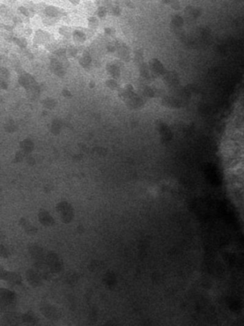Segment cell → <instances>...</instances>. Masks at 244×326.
<instances>
[{
	"label": "cell",
	"instance_id": "cell-1",
	"mask_svg": "<svg viewBox=\"0 0 244 326\" xmlns=\"http://www.w3.org/2000/svg\"><path fill=\"white\" fill-rule=\"evenodd\" d=\"M19 82L27 90L28 94H30V96L35 98L38 94L39 88L37 83L31 74L27 73L22 74L19 78Z\"/></svg>",
	"mask_w": 244,
	"mask_h": 326
},
{
	"label": "cell",
	"instance_id": "cell-2",
	"mask_svg": "<svg viewBox=\"0 0 244 326\" xmlns=\"http://www.w3.org/2000/svg\"><path fill=\"white\" fill-rule=\"evenodd\" d=\"M57 210L60 214L62 222L68 223L73 218V210L71 205L67 202H60L57 206Z\"/></svg>",
	"mask_w": 244,
	"mask_h": 326
},
{
	"label": "cell",
	"instance_id": "cell-3",
	"mask_svg": "<svg viewBox=\"0 0 244 326\" xmlns=\"http://www.w3.org/2000/svg\"><path fill=\"white\" fill-rule=\"evenodd\" d=\"M47 266L51 273H58L62 269V262L55 253L50 252L46 258Z\"/></svg>",
	"mask_w": 244,
	"mask_h": 326
},
{
	"label": "cell",
	"instance_id": "cell-4",
	"mask_svg": "<svg viewBox=\"0 0 244 326\" xmlns=\"http://www.w3.org/2000/svg\"><path fill=\"white\" fill-rule=\"evenodd\" d=\"M28 283L33 287L40 286L42 284V277L36 270H29L26 273Z\"/></svg>",
	"mask_w": 244,
	"mask_h": 326
},
{
	"label": "cell",
	"instance_id": "cell-5",
	"mask_svg": "<svg viewBox=\"0 0 244 326\" xmlns=\"http://www.w3.org/2000/svg\"><path fill=\"white\" fill-rule=\"evenodd\" d=\"M41 311L42 313L49 319L56 320L60 317V313L58 312V309H56L53 306H51V305H43L42 307Z\"/></svg>",
	"mask_w": 244,
	"mask_h": 326
},
{
	"label": "cell",
	"instance_id": "cell-6",
	"mask_svg": "<svg viewBox=\"0 0 244 326\" xmlns=\"http://www.w3.org/2000/svg\"><path fill=\"white\" fill-rule=\"evenodd\" d=\"M30 252L32 258L37 261V263H43L42 261L44 260V253L42 248L38 246L33 245L30 248Z\"/></svg>",
	"mask_w": 244,
	"mask_h": 326
},
{
	"label": "cell",
	"instance_id": "cell-7",
	"mask_svg": "<svg viewBox=\"0 0 244 326\" xmlns=\"http://www.w3.org/2000/svg\"><path fill=\"white\" fill-rule=\"evenodd\" d=\"M40 222L45 226H51L54 224V219L47 211L42 210L39 214Z\"/></svg>",
	"mask_w": 244,
	"mask_h": 326
},
{
	"label": "cell",
	"instance_id": "cell-8",
	"mask_svg": "<svg viewBox=\"0 0 244 326\" xmlns=\"http://www.w3.org/2000/svg\"><path fill=\"white\" fill-rule=\"evenodd\" d=\"M50 37V35L47 32H45L42 30H39L36 32L35 36H34V41L37 44H43L44 42H47Z\"/></svg>",
	"mask_w": 244,
	"mask_h": 326
},
{
	"label": "cell",
	"instance_id": "cell-9",
	"mask_svg": "<svg viewBox=\"0 0 244 326\" xmlns=\"http://www.w3.org/2000/svg\"><path fill=\"white\" fill-rule=\"evenodd\" d=\"M2 278H5L6 280L9 281L10 283H15V284H18V283H20V277L19 275L14 273H9V272H6L2 274Z\"/></svg>",
	"mask_w": 244,
	"mask_h": 326
},
{
	"label": "cell",
	"instance_id": "cell-10",
	"mask_svg": "<svg viewBox=\"0 0 244 326\" xmlns=\"http://www.w3.org/2000/svg\"><path fill=\"white\" fill-rule=\"evenodd\" d=\"M45 14L50 17H58L62 15L60 9L54 6H49L45 8Z\"/></svg>",
	"mask_w": 244,
	"mask_h": 326
},
{
	"label": "cell",
	"instance_id": "cell-11",
	"mask_svg": "<svg viewBox=\"0 0 244 326\" xmlns=\"http://www.w3.org/2000/svg\"><path fill=\"white\" fill-rule=\"evenodd\" d=\"M107 72L110 74L111 76H113V77L117 78L120 76V69L115 64L113 63H110L107 65Z\"/></svg>",
	"mask_w": 244,
	"mask_h": 326
},
{
	"label": "cell",
	"instance_id": "cell-12",
	"mask_svg": "<svg viewBox=\"0 0 244 326\" xmlns=\"http://www.w3.org/2000/svg\"><path fill=\"white\" fill-rule=\"evenodd\" d=\"M9 72L6 68L1 69V87L3 89L7 88V80L9 79Z\"/></svg>",
	"mask_w": 244,
	"mask_h": 326
},
{
	"label": "cell",
	"instance_id": "cell-13",
	"mask_svg": "<svg viewBox=\"0 0 244 326\" xmlns=\"http://www.w3.org/2000/svg\"><path fill=\"white\" fill-rule=\"evenodd\" d=\"M117 50H118V54L123 60H127V57H129V52L128 50L126 47L125 44H119L117 46Z\"/></svg>",
	"mask_w": 244,
	"mask_h": 326
},
{
	"label": "cell",
	"instance_id": "cell-14",
	"mask_svg": "<svg viewBox=\"0 0 244 326\" xmlns=\"http://www.w3.org/2000/svg\"><path fill=\"white\" fill-rule=\"evenodd\" d=\"M20 146L24 150V153H30L33 149V143L30 140L25 139L20 143Z\"/></svg>",
	"mask_w": 244,
	"mask_h": 326
},
{
	"label": "cell",
	"instance_id": "cell-15",
	"mask_svg": "<svg viewBox=\"0 0 244 326\" xmlns=\"http://www.w3.org/2000/svg\"><path fill=\"white\" fill-rule=\"evenodd\" d=\"M73 37H74L75 41L79 42V43H82V42H84L85 40L86 39V37H85V34L82 33V32L80 31H78V30L74 32Z\"/></svg>",
	"mask_w": 244,
	"mask_h": 326
},
{
	"label": "cell",
	"instance_id": "cell-16",
	"mask_svg": "<svg viewBox=\"0 0 244 326\" xmlns=\"http://www.w3.org/2000/svg\"><path fill=\"white\" fill-rule=\"evenodd\" d=\"M2 298L6 303H10L14 300V294L9 290L2 291Z\"/></svg>",
	"mask_w": 244,
	"mask_h": 326
},
{
	"label": "cell",
	"instance_id": "cell-17",
	"mask_svg": "<svg viewBox=\"0 0 244 326\" xmlns=\"http://www.w3.org/2000/svg\"><path fill=\"white\" fill-rule=\"evenodd\" d=\"M60 129L61 122L59 120H58V119H56V120H54V122H52V126H51V131H52V132L54 133V135H58L60 133Z\"/></svg>",
	"mask_w": 244,
	"mask_h": 326
},
{
	"label": "cell",
	"instance_id": "cell-18",
	"mask_svg": "<svg viewBox=\"0 0 244 326\" xmlns=\"http://www.w3.org/2000/svg\"><path fill=\"white\" fill-rule=\"evenodd\" d=\"M91 61H92V60H91L90 57L85 54V55H83L82 57L80 59V64L83 67H89V64H90Z\"/></svg>",
	"mask_w": 244,
	"mask_h": 326
},
{
	"label": "cell",
	"instance_id": "cell-19",
	"mask_svg": "<svg viewBox=\"0 0 244 326\" xmlns=\"http://www.w3.org/2000/svg\"><path fill=\"white\" fill-rule=\"evenodd\" d=\"M22 225H23L24 228H25L26 231H27V232H29V233H32V234L34 233V232H36V228H34V227L30 225V224L28 223L27 222H26L24 220H22Z\"/></svg>",
	"mask_w": 244,
	"mask_h": 326
},
{
	"label": "cell",
	"instance_id": "cell-20",
	"mask_svg": "<svg viewBox=\"0 0 244 326\" xmlns=\"http://www.w3.org/2000/svg\"><path fill=\"white\" fill-rule=\"evenodd\" d=\"M43 105L47 108L52 109L54 107H55L56 102L54 101V100H52V99H47V100H44Z\"/></svg>",
	"mask_w": 244,
	"mask_h": 326
},
{
	"label": "cell",
	"instance_id": "cell-21",
	"mask_svg": "<svg viewBox=\"0 0 244 326\" xmlns=\"http://www.w3.org/2000/svg\"><path fill=\"white\" fill-rule=\"evenodd\" d=\"M14 41H15V43L17 44L18 46L22 48L26 47V46H27V40L24 39V38H15V39H14Z\"/></svg>",
	"mask_w": 244,
	"mask_h": 326
},
{
	"label": "cell",
	"instance_id": "cell-22",
	"mask_svg": "<svg viewBox=\"0 0 244 326\" xmlns=\"http://www.w3.org/2000/svg\"><path fill=\"white\" fill-rule=\"evenodd\" d=\"M23 318L24 319V321L27 322V323H34V322L35 323V317L30 313L26 314Z\"/></svg>",
	"mask_w": 244,
	"mask_h": 326
},
{
	"label": "cell",
	"instance_id": "cell-23",
	"mask_svg": "<svg viewBox=\"0 0 244 326\" xmlns=\"http://www.w3.org/2000/svg\"><path fill=\"white\" fill-rule=\"evenodd\" d=\"M98 25V22L95 17H91L89 19V26L92 28H96Z\"/></svg>",
	"mask_w": 244,
	"mask_h": 326
},
{
	"label": "cell",
	"instance_id": "cell-24",
	"mask_svg": "<svg viewBox=\"0 0 244 326\" xmlns=\"http://www.w3.org/2000/svg\"><path fill=\"white\" fill-rule=\"evenodd\" d=\"M60 33L61 34H62L63 36H64V37H69L70 34V29H69L68 27H64L60 28Z\"/></svg>",
	"mask_w": 244,
	"mask_h": 326
},
{
	"label": "cell",
	"instance_id": "cell-25",
	"mask_svg": "<svg viewBox=\"0 0 244 326\" xmlns=\"http://www.w3.org/2000/svg\"><path fill=\"white\" fill-rule=\"evenodd\" d=\"M106 84H107V86L109 88H111V89L116 88L117 86V84L116 81L114 80H107L106 82Z\"/></svg>",
	"mask_w": 244,
	"mask_h": 326
},
{
	"label": "cell",
	"instance_id": "cell-26",
	"mask_svg": "<svg viewBox=\"0 0 244 326\" xmlns=\"http://www.w3.org/2000/svg\"><path fill=\"white\" fill-rule=\"evenodd\" d=\"M15 128H16V127H15V124H14V123L12 122L7 123V126L5 127L6 130L8 131V132H11L15 131Z\"/></svg>",
	"mask_w": 244,
	"mask_h": 326
},
{
	"label": "cell",
	"instance_id": "cell-27",
	"mask_svg": "<svg viewBox=\"0 0 244 326\" xmlns=\"http://www.w3.org/2000/svg\"><path fill=\"white\" fill-rule=\"evenodd\" d=\"M106 15V10L105 8L103 7H99L98 9V16L99 17H103L104 16Z\"/></svg>",
	"mask_w": 244,
	"mask_h": 326
},
{
	"label": "cell",
	"instance_id": "cell-28",
	"mask_svg": "<svg viewBox=\"0 0 244 326\" xmlns=\"http://www.w3.org/2000/svg\"><path fill=\"white\" fill-rule=\"evenodd\" d=\"M77 52H78V51H77V50L74 47H71L70 49H69V54H70V56L75 57L77 54Z\"/></svg>",
	"mask_w": 244,
	"mask_h": 326
},
{
	"label": "cell",
	"instance_id": "cell-29",
	"mask_svg": "<svg viewBox=\"0 0 244 326\" xmlns=\"http://www.w3.org/2000/svg\"><path fill=\"white\" fill-rule=\"evenodd\" d=\"M19 11L21 12L22 13H23L24 15H28V10L26 9V8L24 7H19Z\"/></svg>",
	"mask_w": 244,
	"mask_h": 326
},
{
	"label": "cell",
	"instance_id": "cell-30",
	"mask_svg": "<svg viewBox=\"0 0 244 326\" xmlns=\"http://www.w3.org/2000/svg\"><path fill=\"white\" fill-rule=\"evenodd\" d=\"M62 94H63V95H64V96L67 97V98H69V97L72 96V95H71V93L69 92L68 90H64L62 91Z\"/></svg>",
	"mask_w": 244,
	"mask_h": 326
},
{
	"label": "cell",
	"instance_id": "cell-31",
	"mask_svg": "<svg viewBox=\"0 0 244 326\" xmlns=\"http://www.w3.org/2000/svg\"><path fill=\"white\" fill-rule=\"evenodd\" d=\"M120 13V9L118 7H115L113 9V14L115 15H119Z\"/></svg>",
	"mask_w": 244,
	"mask_h": 326
},
{
	"label": "cell",
	"instance_id": "cell-32",
	"mask_svg": "<svg viewBox=\"0 0 244 326\" xmlns=\"http://www.w3.org/2000/svg\"><path fill=\"white\" fill-rule=\"evenodd\" d=\"M115 46H114L110 45V46H108V50H109V51H110V52H114V51H115Z\"/></svg>",
	"mask_w": 244,
	"mask_h": 326
},
{
	"label": "cell",
	"instance_id": "cell-33",
	"mask_svg": "<svg viewBox=\"0 0 244 326\" xmlns=\"http://www.w3.org/2000/svg\"><path fill=\"white\" fill-rule=\"evenodd\" d=\"M105 32L107 34H110L111 33V29H110V28H107V29H105Z\"/></svg>",
	"mask_w": 244,
	"mask_h": 326
}]
</instances>
